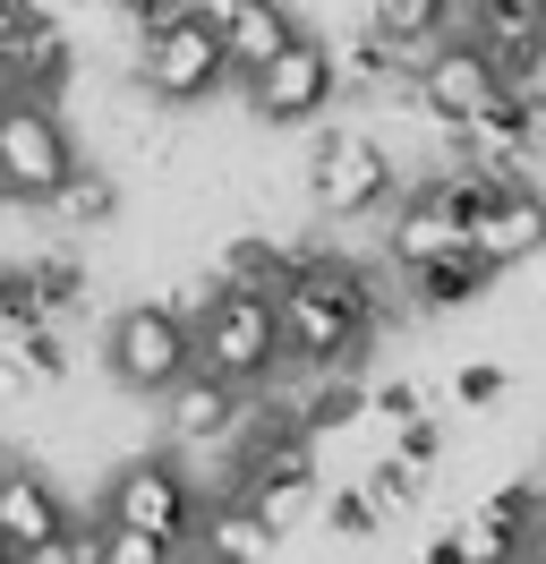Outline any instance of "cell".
I'll return each mask as SVG.
<instances>
[{"label":"cell","mask_w":546,"mask_h":564,"mask_svg":"<svg viewBox=\"0 0 546 564\" xmlns=\"http://www.w3.org/2000/svg\"><path fill=\"white\" fill-rule=\"evenodd\" d=\"M273 317H282V368L334 377V368H359V351L384 334V291L359 257L299 248V282L282 291Z\"/></svg>","instance_id":"6da1fadb"},{"label":"cell","mask_w":546,"mask_h":564,"mask_svg":"<svg viewBox=\"0 0 546 564\" xmlns=\"http://www.w3.org/2000/svg\"><path fill=\"white\" fill-rule=\"evenodd\" d=\"M102 522L145 530V539H163V547L188 556L197 530H205V496H197V479L179 470V454H129L111 470V488H102Z\"/></svg>","instance_id":"7a4b0ae2"},{"label":"cell","mask_w":546,"mask_h":564,"mask_svg":"<svg viewBox=\"0 0 546 564\" xmlns=\"http://www.w3.org/2000/svg\"><path fill=\"white\" fill-rule=\"evenodd\" d=\"M102 359H111V386L120 393H179L197 377V325L171 317L163 300L120 308L111 334H102Z\"/></svg>","instance_id":"3957f363"},{"label":"cell","mask_w":546,"mask_h":564,"mask_svg":"<svg viewBox=\"0 0 546 564\" xmlns=\"http://www.w3.org/2000/svg\"><path fill=\"white\" fill-rule=\"evenodd\" d=\"M77 172V138H68L61 104H18L0 95V197L18 206H52Z\"/></svg>","instance_id":"277c9868"},{"label":"cell","mask_w":546,"mask_h":564,"mask_svg":"<svg viewBox=\"0 0 546 564\" xmlns=\"http://www.w3.org/2000/svg\"><path fill=\"white\" fill-rule=\"evenodd\" d=\"M197 368L205 377H222V386H265L273 368H282V317H273V300L256 291H214V308L197 317Z\"/></svg>","instance_id":"5b68a950"},{"label":"cell","mask_w":546,"mask_h":564,"mask_svg":"<svg viewBox=\"0 0 546 564\" xmlns=\"http://www.w3.org/2000/svg\"><path fill=\"white\" fill-rule=\"evenodd\" d=\"M222 35L197 26V18H154V26H136V86L154 95V104H205L214 86H222Z\"/></svg>","instance_id":"8992f818"},{"label":"cell","mask_w":546,"mask_h":564,"mask_svg":"<svg viewBox=\"0 0 546 564\" xmlns=\"http://www.w3.org/2000/svg\"><path fill=\"white\" fill-rule=\"evenodd\" d=\"M410 95H418V111H427V120H444V129L461 138V129H478L487 111L504 104V77L487 69V52H478L470 35H444L436 52H418Z\"/></svg>","instance_id":"52a82bcc"},{"label":"cell","mask_w":546,"mask_h":564,"mask_svg":"<svg viewBox=\"0 0 546 564\" xmlns=\"http://www.w3.org/2000/svg\"><path fill=\"white\" fill-rule=\"evenodd\" d=\"M307 197L325 214H384L402 197V172H393V154L368 138V129H334V138L316 145V163H307Z\"/></svg>","instance_id":"ba28073f"},{"label":"cell","mask_w":546,"mask_h":564,"mask_svg":"<svg viewBox=\"0 0 546 564\" xmlns=\"http://www.w3.org/2000/svg\"><path fill=\"white\" fill-rule=\"evenodd\" d=\"M334 104V43L299 35L273 69L248 77V111L265 120V129H299V120H316V111Z\"/></svg>","instance_id":"9c48e42d"},{"label":"cell","mask_w":546,"mask_h":564,"mask_svg":"<svg viewBox=\"0 0 546 564\" xmlns=\"http://www.w3.org/2000/svg\"><path fill=\"white\" fill-rule=\"evenodd\" d=\"M461 240L504 274V265H529V257H546V188H504L495 206H478L470 223H461Z\"/></svg>","instance_id":"30bf717a"},{"label":"cell","mask_w":546,"mask_h":564,"mask_svg":"<svg viewBox=\"0 0 546 564\" xmlns=\"http://www.w3.org/2000/svg\"><path fill=\"white\" fill-rule=\"evenodd\" d=\"M461 240V214H452V197H444V180H427V188H410L402 206H393V223H384V257L402 265V274H418V265H436V257H452Z\"/></svg>","instance_id":"8fae6325"},{"label":"cell","mask_w":546,"mask_h":564,"mask_svg":"<svg viewBox=\"0 0 546 564\" xmlns=\"http://www.w3.org/2000/svg\"><path fill=\"white\" fill-rule=\"evenodd\" d=\"M0 539L26 556V547H43V539H68V505H61V488L43 479V470H0Z\"/></svg>","instance_id":"7c38bea8"},{"label":"cell","mask_w":546,"mask_h":564,"mask_svg":"<svg viewBox=\"0 0 546 564\" xmlns=\"http://www.w3.org/2000/svg\"><path fill=\"white\" fill-rule=\"evenodd\" d=\"M248 427V393L239 386H222V377H188V386L171 393V436L179 445H222V436H239Z\"/></svg>","instance_id":"4fadbf2b"},{"label":"cell","mask_w":546,"mask_h":564,"mask_svg":"<svg viewBox=\"0 0 546 564\" xmlns=\"http://www.w3.org/2000/svg\"><path fill=\"white\" fill-rule=\"evenodd\" d=\"M291 43H299V18H291L282 0H248L231 26H222V69H231V77H256V69H273Z\"/></svg>","instance_id":"5bb4252c"},{"label":"cell","mask_w":546,"mask_h":564,"mask_svg":"<svg viewBox=\"0 0 546 564\" xmlns=\"http://www.w3.org/2000/svg\"><path fill=\"white\" fill-rule=\"evenodd\" d=\"M410 69H418V52H410V43H393L375 18L334 52V86H350V95H359V86H410Z\"/></svg>","instance_id":"9a60e30c"},{"label":"cell","mask_w":546,"mask_h":564,"mask_svg":"<svg viewBox=\"0 0 546 564\" xmlns=\"http://www.w3.org/2000/svg\"><path fill=\"white\" fill-rule=\"evenodd\" d=\"M291 282H299V248H282V240H231L222 248V291H256V300L282 308Z\"/></svg>","instance_id":"2e32d148"},{"label":"cell","mask_w":546,"mask_h":564,"mask_svg":"<svg viewBox=\"0 0 546 564\" xmlns=\"http://www.w3.org/2000/svg\"><path fill=\"white\" fill-rule=\"evenodd\" d=\"M368 402H375V393L359 386V368H334V377H316V386L291 402V420H299L307 436H334V427H359V420H368Z\"/></svg>","instance_id":"e0dca14e"},{"label":"cell","mask_w":546,"mask_h":564,"mask_svg":"<svg viewBox=\"0 0 546 564\" xmlns=\"http://www.w3.org/2000/svg\"><path fill=\"white\" fill-rule=\"evenodd\" d=\"M402 282H410L418 308H461V300H478V291L495 282V265H487L478 248H452V257H436V265H418V274H402Z\"/></svg>","instance_id":"ac0fdd59"},{"label":"cell","mask_w":546,"mask_h":564,"mask_svg":"<svg viewBox=\"0 0 546 564\" xmlns=\"http://www.w3.org/2000/svg\"><path fill=\"white\" fill-rule=\"evenodd\" d=\"M368 18L393 43H410V52H436L452 35V18H461V0H368Z\"/></svg>","instance_id":"d6986e66"},{"label":"cell","mask_w":546,"mask_h":564,"mask_svg":"<svg viewBox=\"0 0 546 564\" xmlns=\"http://www.w3.org/2000/svg\"><path fill=\"white\" fill-rule=\"evenodd\" d=\"M26 282H34V300H43V317L61 325L77 300H86V265L68 257V248H43V257H26Z\"/></svg>","instance_id":"ffe728a7"},{"label":"cell","mask_w":546,"mask_h":564,"mask_svg":"<svg viewBox=\"0 0 546 564\" xmlns=\"http://www.w3.org/2000/svg\"><path fill=\"white\" fill-rule=\"evenodd\" d=\"M197 547H205L214 564H265V547H273V539H265L256 522H248L239 505H222V513H205V539H197Z\"/></svg>","instance_id":"44dd1931"},{"label":"cell","mask_w":546,"mask_h":564,"mask_svg":"<svg viewBox=\"0 0 546 564\" xmlns=\"http://www.w3.org/2000/svg\"><path fill=\"white\" fill-rule=\"evenodd\" d=\"M111 206H120V188H111L102 172H86V163H77V172H68V188H61L43 214H52V223H68V231H86V223H111Z\"/></svg>","instance_id":"7402d4cb"},{"label":"cell","mask_w":546,"mask_h":564,"mask_svg":"<svg viewBox=\"0 0 546 564\" xmlns=\"http://www.w3.org/2000/svg\"><path fill=\"white\" fill-rule=\"evenodd\" d=\"M86 556L95 564H179V547H163V539H145V530H120V522H86Z\"/></svg>","instance_id":"603a6c76"},{"label":"cell","mask_w":546,"mask_h":564,"mask_svg":"<svg viewBox=\"0 0 546 564\" xmlns=\"http://www.w3.org/2000/svg\"><path fill=\"white\" fill-rule=\"evenodd\" d=\"M325 530H334L341 547H368L375 530H384V513H375L368 488H341V496H325Z\"/></svg>","instance_id":"cb8c5ba5"},{"label":"cell","mask_w":546,"mask_h":564,"mask_svg":"<svg viewBox=\"0 0 546 564\" xmlns=\"http://www.w3.org/2000/svg\"><path fill=\"white\" fill-rule=\"evenodd\" d=\"M368 496H375V513H402V505L427 496V470H410L402 454H384V462H375V479H368Z\"/></svg>","instance_id":"d4e9b609"},{"label":"cell","mask_w":546,"mask_h":564,"mask_svg":"<svg viewBox=\"0 0 546 564\" xmlns=\"http://www.w3.org/2000/svg\"><path fill=\"white\" fill-rule=\"evenodd\" d=\"M368 411H375V420H393V427H410V420H427V393L410 386V377H393V386H375Z\"/></svg>","instance_id":"484cf974"},{"label":"cell","mask_w":546,"mask_h":564,"mask_svg":"<svg viewBox=\"0 0 546 564\" xmlns=\"http://www.w3.org/2000/svg\"><path fill=\"white\" fill-rule=\"evenodd\" d=\"M504 386H512V377H504V368H495V359H470V368L452 377V393H461L470 411H487V402H495V393H504Z\"/></svg>","instance_id":"4316f807"},{"label":"cell","mask_w":546,"mask_h":564,"mask_svg":"<svg viewBox=\"0 0 546 564\" xmlns=\"http://www.w3.org/2000/svg\"><path fill=\"white\" fill-rule=\"evenodd\" d=\"M393 454H402L410 470H427V462L444 454V427H436V420H410V427H402V445H393Z\"/></svg>","instance_id":"83f0119b"},{"label":"cell","mask_w":546,"mask_h":564,"mask_svg":"<svg viewBox=\"0 0 546 564\" xmlns=\"http://www.w3.org/2000/svg\"><path fill=\"white\" fill-rule=\"evenodd\" d=\"M18 564H95V556H86V530H68V539H43V547H26Z\"/></svg>","instance_id":"f1b7e54d"},{"label":"cell","mask_w":546,"mask_h":564,"mask_svg":"<svg viewBox=\"0 0 546 564\" xmlns=\"http://www.w3.org/2000/svg\"><path fill=\"white\" fill-rule=\"evenodd\" d=\"M171 9H179V18H197V26H214V35H222V26H231L239 9H248V0H171Z\"/></svg>","instance_id":"f546056e"},{"label":"cell","mask_w":546,"mask_h":564,"mask_svg":"<svg viewBox=\"0 0 546 564\" xmlns=\"http://www.w3.org/2000/svg\"><path fill=\"white\" fill-rule=\"evenodd\" d=\"M102 9H120V18H136V26H154V18H171V0H102Z\"/></svg>","instance_id":"4dcf8cb0"},{"label":"cell","mask_w":546,"mask_h":564,"mask_svg":"<svg viewBox=\"0 0 546 564\" xmlns=\"http://www.w3.org/2000/svg\"><path fill=\"white\" fill-rule=\"evenodd\" d=\"M26 18H34V0H0V35H18Z\"/></svg>","instance_id":"1f68e13d"},{"label":"cell","mask_w":546,"mask_h":564,"mask_svg":"<svg viewBox=\"0 0 546 564\" xmlns=\"http://www.w3.org/2000/svg\"><path fill=\"white\" fill-rule=\"evenodd\" d=\"M179 564H214V556H205V547H188V556H179Z\"/></svg>","instance_id":"d6a6232c"},{"label":"cell","mask_w":546,"mask_h":564,"mask_svg":"<svg viewBox=\"0 0 546 564\" xmlns=\"http://www.w3.org/2000/svg\"><path fill=\"white\" fill-rule=\"evenodd\" d=\"M0 564H18V547H9V539H0Z\"/></svg>","instance_id":"836d02e7"},{"label":"cell","mask_w":546,"mask_h":564,"mask_svg":"<svg viewBox=\"0 0 546 564\" xmlns=\"http://www.w3.org/2000/svg\"><path fill=\"white\" fill-rule=\"evenodd\" d=\"M0 470H9V462H0Z\"/></svg>","instance_id":"e575fe53"}]
</instances>
